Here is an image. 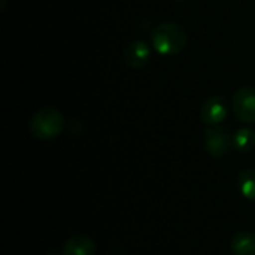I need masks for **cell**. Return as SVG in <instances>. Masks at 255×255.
<instances>
[{"mask_svg": "<svg viewBox=\"0 0 255 255\" xmlns=\"http://www.w3.org/2000/svg\"><path fill=\"white\" fill-rule=\"evenodd\" d=\"M151 42L158 54L178 55L187 48L188 34L184 27L176 22H161L154 28Z\"/></svg>", "mask_w": 255, "mask_h": 255, "instance_id": "cell-1", "label": "cell"}, {"mask_svg": "<svg viewBox=\"0 0 255 255\" xmlns=\"http://www.w3.org/2000/svg\"><path fill=\"white\" fill-rule=\"evenodd\" d=\"M64 128V117L55 108H42L30 120L28 130L39 140L55 139Z\"/></svg>", "mask_w": 255, "mask_h": 255, "instance_id": "cell-2", "label": "cell"}, {"mask_svg": "<svg viewBox=\"0 0 255 255\" xmlns=\"http://www.w3.org/2000/svg\"><path fill=\"white\" fill-rule=\"evenodd\" d=\"M205 148L214 158H221L233 149V134L223 126H211L205 130Z\"/></svg>", "mask_w": 255, "mask_h": 255, "instance_id": "cell-3", "label": "cell"}, {"mask_svg": "<svg viewBox=\"0 0 255 255\" xmlns=\"http://www.w3.org/2000/svg\"><path fill=\"white\" fill-rule=\"evenodd\" d=\"M232 108L236 118L245 124L255 123V88L254 87H242L239 88L233 99Z\"/></svg>", "mask_w": 255, "mask_h": 255, "instance_id": "cell-4", "label": "cell"}, {"mask_svg": "<svg viewBox=\"0 0 255 255\" xmlns=\"http://www.w3.org/2000/svg\"><path fill=\"white\" fill-rule=\"evenodd\" d=\"M229 109L227 102L223 96H211L208 97L200 109V118L202 121L211 127V126H220L227 118Z\"/></svg>", "mask_w": 255, "mask_h": 255, "instance_id": "cell-5", "label": "cell"}, {"mask_svg": "<svg viewBox=\"0 0 255 255\" xmlns=\"http://www.w3.org/2000/svg\"><path fill=\"white\" fill-rule=\"evenodd\" d=\"M123 60L130 69H143L151 60V48L145 40H131L123 51Z\"/></svg>", "mask_w": 255, "mask_h": 255, "instance_id": "cell-6", "label": "cell"}, {"mask_svg": "<svg viewBox=\"0 0 255 255\" xmlns=\"http://www.w3.org/2000/svg\"><path fill=\"white\" fill-rule=\"evenodd\" d=\"M61 255H96V244L87 235H73L64 242Z\"/></svg>", "mask_w": 255, "mask_h": 255, "instance_id": "cell-7", "label": "cell"}, {"mask_svg": "<svg viewBox=\"0 0 255 255\" xmlns=\"http://www.w3.org/2000/svg\"><path fill=\"white\" fill-rule=\"evenodd\" d=\"M233 255H255V233L239 232L230 241Z\"/></svg>", "mask_w": 255, "mask_h": 255, "instance_id": "cell-8", "label": "cell"}, {"mask_svg": "<svg viewBox=\"0 0 255 255\" xmlns=\"http://www.w3.org/2000/svg\"><path fill=\"white\" fill-rule=\"evenodd\" d=\"M255 148V131L244 127L233 133V149L239 152H250Z\"/></svg>", "mask_w": 255, "mask_h": 255, "instance_id": "cell-9", "label": "cell"}, {"mask_svg": "<svg viewBox=\"0 0 255 255\" xmlns=\"http://www.w3.org/2000/svg\"><path fill=\"white\" fill-rule=\"evenodd\" d=\"M238 188L241 191V194L251 200L255 202V170L254 169H245L238 175Z\"/></svg>", "mask_w": 255, "mask_h": 255, "instance_id": "cell-10", "label": "cell"}, {"mask_svg": "<svg viewBox=\"0 0 255 255\" xmlns=\"http://www.w3.org/2000/svg\"><path fill=\"white\" fill-rule=\"evenodd\" d=\"M176 1H182V0H176Z\"/></svg>", "mask_w": 255, "mask_h": 255, "instance_id": "cell-11", "label": "cell"}]
</instances>
